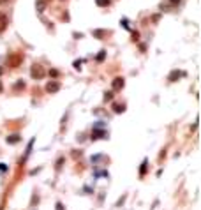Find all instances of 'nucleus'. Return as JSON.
<instances>
[{"label":"nucleus","mask_w":201,"mask_h":210,"mask_svg":"<svg viewBox=\"0 0 201 210\" xmlns=\"http://www.w3.org/2000/svg\"><path fill=\"white\" fill-rule=\"evenodd\" d=\"M6 2H9V0H0V4H6Z\"/></svg>","instance_id":"obj_26"},{"label":"nucleus","mask_w":201,"mask_h":210,"mask_svg":"<svg viewBox=\"0 0 201 210\" xmlns=\"http://www.w3.org/2000/svg\"><path fill=\"white\" fill-rule=\"evenodd\" d=\"M92 35H95L97 39H104L106 32H104V30H94V32H92Z\"/></svg>","instance_id":"obj_11"},{"label":"nucleus","mask_w":201,"mask_h":210,"mask_svg":"<svg viewBox=\"0 0 201 210\" xmlns=\"http://www.w3.org/2000/svg\"><path fill=\"white\" fill-rule=\"evenodd\" d=\"M122 25H124V28H129V25H127V19H122Z\"/></svg>","instance_id":"obj_23"},{"label":"nucleus","mask_w":201,"mask_h":210,"mask_svg":"<svg viewBox=\"0 0 201 210\" xmlns=\"http://www.w3.org/2000/svg\"><path fill=\"white\" fill-rule=\"evenodd\" d=\"M58 74H60V73L57 71V69H51V71H50V76H51V78H58Z\"/></svg>","instance_id":"obj_18"},{"label":"nucleus","mask_w":201,"mask_h":210,"mask_svg":"<svg viewBox=\"0 0 201 210\" xmlns=\"http://www.w3.org/2000/svg\"><path fill=\"white\" fill-rule=\"evenodd\" d=\"M58 90H60V83L55 81V80H50L48 85H46V92H48V94H57Z\"/></svg>","instance_id":"obj_2"},{"label":"nucleus","mask_w":201,"mask_h":210,"mask_svg":"<svg viewBox=\"0 0 201 210\" xmlns=\"http://www.w3.org/2000/svg\"><path fill=\"white\" fill-rule=\"evenodd\" d=\"M57 210H64V205H62V203H60V201H58V203H57Z\"/></svg>","instance_id":"obj_22"},{"label":"nucleus","mask_w":201,"mask_h":210,"mask_svg":"<svg viewBox=\"0 0 201 210\" xmlns=\"http://www.w3.org/2000/svg\"><path fill=\"white\" fill-rule=\"evenodd\" d=\"M73 65H74V69H81V60H76Z\"/></svg>","instance_id":"obj_21"},{"label":"nucleus","mask_w":201,"mask_h":210,"mask_svg":"<svg viewBox=\"0 0 201 210\" xmlns=\"http://www.w3.org/2000/svg\"><path fill=\"white\" fill-rule=\"evenodd\" d=\"M180 76H184V73H180V71H171L168 80H169V81H176V80L180 78Z\"/></svg>","instance_id":"obj_7"},{"label":"nucleus","mask_w":201,"mask_h":210,"mask_svg":"<svg viewBox=\"0 0 201 210\" xmlns=\"http://www.w3.org/2000/svg\"><path fill=\"white\" fill-rule=\"evenodd\" d=\"M4 90V85H2V81H0V92H2Z\"/></svg>","instance_id":"obj_25"},{"label":"nucleus","mask_w":201,"mask_h":210,"mask_svg":"<svg viewBox=\"0 0 201 210\" xmlns=\"http://www.w3.org/2000/svg\"><path fill=\"white\" fill-rule=\"evenodd\" d=\"M35 7L39 12H44V9H46V2L44 0H35Z\"/></svg>","instance_id":"obj_8"},{"label":"nucleus","mask_w":201,"mask_h":210,"mask_svg":"<svg viewBox=\"0 0 201 210\" xmlns=\"http://www.w3.org/2000/svg\"><path fill=\"white\" fill-rule=\"evenodd\" d=\"M111 99H113V90H108L104 94V101H111Z\"/></svg>","instance_id":"obj_14"},{"label":"nucleus","mask_w":201,"mask_h":210,"mask_svg":"<svg viewBox=\"0 0 201 210\" xmlns=\"http://www.w3.org/2000/svg\"><path fill=\"white\" fill-rule=\"evenodd\" d=\"M95 177H106L108 178V171H95Z\"/></svg>","instance_id":"obj_19"},{"label":"nucleus","mask_w":201,"mask_h":210,"mask_svg":"<svg viewBox=\"0 0 201 210\" xmlns=\"http://www.w3.org/2000/svg\"><path fill=\"white\" fill-rule=\"evenodd\" d=\"M6 141H7L9 145H16V143L21 141V136H19V134H11V136H7Z\"/></svg>","instance_id":"obj_6"},{"label":"nucleus","mask_w":201,"mask_h":210,"mask_svg":"<svg viewBox=\"0 0 201 210\" xmlns=\"http://www.w3.org/2000/svg\"><path fill=\"white\" fill-rule=\"evenodd\" d=\"M30 74H32V78H34V80H41V78L44 76V69H42V65L34 64V65H32V69H30Z\"/></svg>","instance_id":"obj_1"},{"label":"nucleus","mask_w":201,"mask_h":210,"mask_svg":"<svg viewBox=\"0 0 201 210\" xmlns=\"http://www.w3.org/2000/svg\"><path fill=\"white\" fill-rule=\"evenodd\" d=\"M2 73H4V69H2V67H0V76H2Z\"/></svg>","instance_id":"obj_27"},{"label":"nucleus","mask_w":201,"mask_h":210,"mask_svg":"<svg viewBox=\"0 0 201 210\" xmlns=\"http://www.w3.org/2000/svg\"><path fill=\"white\" fill-rule=\"evenodd\" d=\"M102 127H106V124H104L102 120H99V122H97V124L94 125V129H102Z\"/></svg>","instance_id":"obj_16"},{"label":"nucleus","mask_w":201,"mask_h":210,"mask_svg":"<svg viewBox=\"0 0 201 210\" xmlns=\"http://www.w3.org/2000/svg\"><path fill=\"white\" fill-rule=\"evenodd\" d=\"M62 164H64V157H60V159H58V161H57V164H55V170H57V171H58V170H60V168H62Z\"/></svg>","instance_id":"obj_15"},{"label":"nucleus","mask_w":201,"mask_h":210,"mask_svg":"<svg viewBox=\"0 0 201 210\" xmlns=\"http://www.w3.org/2000/svg\"><path fill=\"white\" fill-rule=\"evenodd\" d=\"M0 171H7V164H4V162H0Z\"/></svg>","instance_id":"obj_20"},{"label":"nucleus","mask_w":201,"mask_h":210,"mask_svg":"<svg viewBox=\"0 0 201 210\" xmlns=\"http://www.w3.org/2000/svg\"><path fill=\"white\" fill-rule=\"evenodd\" d=\"M124 85H125L124 78H115V80H113V83H111L113 90H122V88H124Z\"/></svg>","instance_id":"obj_5"},{"label":"nucleus","mask_w":201,"mask_h":210,"mask_svg":"<svg viewBox=\"0 0 201 210\" xmlns=\"http://www.w3.org/2000/svg\"><path fill=\"white\" fill-rule=\"evenodd\" d=\"M95 4H97L99 7H108V6H109V0H95Z\"/></svg>","instance_id":"obj_13"},{"label":"nucleus","mask_w":201,"mask_h":210,"mask_svg":"<svg viewBox=\"0 0 201 210\" xmlns=\"http://www.w3.org/2000/svg\"><path fill=\"white\" fill-rule=\"evenodd\" d=\"M113 111H115V113H124V111H125V106H124V104H113Z\"/></svg>","instance_id":"obj_10"},{"label":"nucleus","mask_w":201,"mask_h":210,"mask_svg":"<svg viewBox=\"0 0 201 210\" xmlns=\"http://www.w3.org/2000/svg\"><path fill=\"white\" fill-rule=\"evenodd\" d=\"M146 168H148V159H145V161L141 162V168H140V177H143V175L146 173Z\"/></svg>","instance_id":"obj_9"},{"label":"nucleus","mask_w":201,"mask_h":210,"mask_svg":"<svg viewBox=\"0 0 201 210\" xmlns=\"http://www.w3.org/2000/svg\"><path fill=\"white\" fill-rule=\"evenodd\" d=\"M14 88H16V90H19V88L23 90V88H25V83H23V81H18V83L14 85Z\"/></svg>","instance_id":"obj_17"},{"label":"nucleus","mask_w":201,"mask_h":210,"mask_svg":"<svg viewBox=\"0 0 201 210\" xmlns=\"http://www.w3.org/2000/svg\"><path fill=\"white\" fill-rule=\"evenodd\" d=\"M90 138H92V141H94V139H108V132L101 131V129H94Z\"/></svg>","instance_id":"obj_3"},{"label":"nucleus","mask_w":201,"mask_h":210,"mask_svg":"<svg viewBox=\"0 0 201 210\" xmlns=\"http://www.w3.org/2000/svg\"><path fill=\"white\" fill-rule=\"evenodd\" d=\"M178 2H180V0H171V4H178Z\"/></svg>","instance_id":"obj_24"},{"label":"nucleus","mask_w":201,"mask_h":210,"mask_svg":"<svg viewBox=\"0 0 201 210\" xmlns=\"http://www.w3.org/2000/svg\"><path fill=\"white\" fill-rule=\"evenodd\" d=\"M104 58H106V50H101V51H99V55L95 57V60H97V62H102Z\"/></svg>","instance_id":"obj_12"},{"label":"nucleus","mask_w":201,"mask_h":210,"mask_svg":"<svg viewBox=\"0 0 201 210\" xmlns=\"http://www.w3.org/2000/svg\"><path fill=\"white\" fill-rule=\"evenodd\" d=\"M7 23H9V19H7V14L0 12V34H2V32L7 28Z\"/></svg>","instance_id":"obj_4"}]
</instances>
